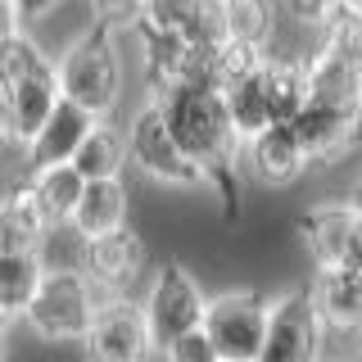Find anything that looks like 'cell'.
Returning <instances> with one entry per match:
<instances>
[{
	"instance_id": "obj_1",
	"label": "cell",
	"mask_w": 362,
	"mask_h": 362,
	"mask_svg": "<svg viewBox=\"0 0 362 362\" xmlns=\"http://www.w3.org/2000/svg\"><path fill=\"white\" fill-rule=\"evenodd\" d=\"M154 105L163 109L168 127L177 132V141L186 145V154L204 168V177L218 186L226 218L240 213V158H245V136L235 127L231 109H226L222 90L204 86H168L163 95H154Z\"/></svg>"
},
{
	"instance_id": "obj_2",
	"label": "cell",
	"mask_w": 362,
	"mask_h": 362,
	"mask_svg": "<svg viewBox=\"0 0 362 362\" xmlns=\"http://www.w3.org/2000/svg\"><path fill=\"white\" fill-rule=\"evenodd\" d=\"M54 68H59V86L68 100H77V105L95 113L113 109V100L122 90V64H118V50H113V37L105 23L95 32H86V37H77Z\"/></svg>"
},
{
	"instance_id": "obj_3",
	"label": "cell",
	"mask_w": 362,
	"mask_h": 362,
	"mask_svg": "<svg viewBox=\"0 0 362 362\" xmlns=\"http://www.w3.org/2000/svg\"><path fill=\"white\" fill-rule=\"evenodd\" d=\"M90 313H95V294H90V276L86 272H45L32 303L23 308L28 326L41 339H86Z\"/></svg>"
},
{
	"instance_id": "obj_4",
	"label": "cell",
	"mask_w": 362,
	"mask_h": 362,
	"mask_svg": "<svg viewBox=\"0 0 362 362\" xmlns=\"http://www.w3.org/2000/svg\"><path fill=\"white\" fill-rule=\"evenodd\" d=\"M267 313H272V303H263L254 290H226L218 299H209V308H204V331H209L218 358H226V362L263 358Z\"/></svg>"
},
{
	"instance_id": "obj_5",
	"label": "cell",
	"mask_w": 362,
	"mask_h": 362,
	"mask_svg": "<svg viewBox=\"0 0 362 362\" xmlns=\"http://www.w3.org/2000/svg\"><path fill=\"white\" fill-rule=\"evenodd\" d=\"M127 150H132V163L141 168L145 177H154V181H168V186H195V181H209L204 168L186 154V145L177 141V132L168 127L163 109H158L154 100L136 113V122L127 132Z\"/></svg>"
},
{
	"instance_id": "obj_6",
	"label": "cell",
	"mask_w": 362,
	"mask_h": 362,
	"mask_svg": "<svg viewBox=\"0 0 362 362\" xmlns=\"http://www.w3.org/2000/svg\"><path fill=\"white\" fill-rule=\"evenodd\" d=\"M86 354L105 358V362H132L141 354L154 349V331H150V308L132 303L127 294H109V299H95V313H90L86 326Z\"/></svg>"
},
{
	"instance_id": "obj_7",
	"label": "cell",
	"mask_w": 362,
	"mask_h": 362,
	"mask_svg": "<svg viewBox=\"0 0 362 362\" xmlns=\"http://www.w3.org/2000/svg\"><path fill=\"white\" fill-rule=\"evenodd\" d=\"M326 322L313 303V290L286 294L267 313V339H263V362H308L322 354Z\"/></svg>"
},
{
	"instance_id": "obj_8",
	"label": "cell",
	"mask_w": 362,
	"mask_h": 362,
	"mask_svg": "<svg viewBox=\"0 0 362 362\" xmlns=\"http://www.w3.org/2000/svg\"><path fill=\"white\" fill-rule=\"evenodd\" d=\"M290 122L299 132L308 163H339L362 145V105H317V100H308Z\"/></svg>"
},
{
	"instance_id": "obj_9",
	"label": "cell",
	"mask_w": 362,
	"mask_h": 362,
	"mask_svg": "<svg viewBox=\"0 0 362 362\" xmlns=\"http://www.w3.org/2000/svg\"><path fill=\"white\" fill-rule=\"evenodd\" d=\"M150 331H154V344L163 349L168 339H177L181 331L190 326H204V308H209V294L199 290V281L190 276L181 263H163L158 267V281H154V294H150Z\"/></svg>"
},
{
	"instance_id": "obj_10",
	"label": "cell",
	"mask_w": 362,
	"mask_h": 362,
	"mask_svg": "<svg viewBox=\"0 0 362 362\" xmlns=\"http://www.w3.org/2000/svg\"><path fill=\"white\" fill-rule=\"evenodd\" d=\"M145 272V240L132 231L127 222L113 226V231L90 235L86 245V276L90 286L109 290V294H127Z\"/></svg>"
},
{
	"instance_id": "obj_11",
	"label": "cell",
	"mask_w": 362,
	"mask_h": 362,
	"mask_svg": "<svg viewBox=\"0 0 362 362\" xmlns=\"http://www.w3.org/2000/svg\"><path fill=\"white\" fill-rule=\"evenodd\" d=\"M317 263H354L362 267V213L354 204H317L299 218Z\"/></svg>"
},
{
	"instance_id": "obj_12",
	"label": "cell",
	"mask_w": 362,
	"mask_h": 362,
	"mask_svg": "<svg viewBox=\"0 0 362 362\" xmlns=\"http://www.w3.org/2000/svg\"><path fill=\"white\" fill-rule=\"evenodd\" d=\"M313 303L322 313L326 331L362 335V267L354 263H317Z\"/></svg>"
},
{
	"instance_id": "obj_13",
	"label": "cell",
	"mask_w": 362,
	"mask_h": 362,
	"mask_svg": "<svg viewBox=\"0 0 362 362\" xmlns=\"http://www.w3.org/2000/svg\"><path fill=\"white\" fill-rule=\"evenodd\" d=\"M100 122V113L95 109H86V105H77V100H59V105L50 109V118L41 122V132L32 136V141H23L28 145V173L32 168H45V163H73V154H77V145L86 141V132Z\"/></svg>"
},
{
	"instance_id": "obj_14",
	"label": "cell",
	"mask_w": 362,
	"mask_h": 362,
	"mask_svg": "<svg viewBox=\"0 0 362 362\" xmlns=\"http://www.w3.org/2000/svg\"><path fill=\"white\" fill-rule=\"evenodd\" d=\"M245 158L254 168V177L272 181V186H286L308 168V154L299 145V132L294 122H267L263 132H254L245 141Z\"/></svg>"
},
{
	"instance_id": "obj_15",
	"label": "cell",
	"mask_w": 362,
	"mask_h": 362,
	"mask_svg": "<svg viewBox=\"0 0 362 362\" xmlns=\"http://www.w3.org/2000/svg\"><path fill=\"white\" fill-rule=\"evenodd\" d=\"M64 100V86H59V68L50 59L37 64L23 82L9 86V136L18 141H32L41 132V122L50 118V109Z\"/></svg>"
},
{
	"instance_id": "obj_16",
	"label": "cell",
	"mask_w": 362,
	"mask_h": 362,
	"mask_svg": "<svg viewBox=\"0 0 362 362\" xmlns=\"http://www.w3.org/2000/svg\"><path fill=\"white\" fill-rule=\"evenodd\" d=\"M141 28V68H145V86L154 95H163L168 86L181 82V64H186V50H190V37L177 28H158L150 18H136Z\"/></svg>"
},
{
	"instance_id": "obj_17",
	"label": "cell",
	"mask_w": 362,
	"mask_h": 362,
	"mask_svg": "<svg viewBox=\"0 0 362 362\" xmlns=\"http://www.w3.org/2000/svg\"><path fill=\"white\" fill-rule=\"evenodd\" d=\"M258 82H263L272 122H290L294 113L313 100V82H308V64H303V59L263 54V64H258Z\"/></svg>"
},
{
	"instance_id": "obj_18",
	"label": "cell",
	"mask_w": 362,
	"mask_h": 362,
	"mask_svg": "<svg viewBox=\"0 0 362 362\" xmlns=\"http://www.w3.org/2000/svg\"><path fill=\"white\" fill-rule=\"evenodd\" d=\"M308 64V82L317 105H358V82H354V59L335 45H326L317 37V45L303 54Z\"/></svg>"
},
{
	"instance_id": "obj_19",
	"label": "cell",
	"mask_w": 362,
	"mask_h": 362,
	"mask_svg": "<svg viewBox=\"0 0 362 362\" xmlns=\"http://www.w3.org/2000/svg\"><path fill=\"white\" fill-rule=\"evenodd\" d=\"M127 209H132V199H127V186L118 177H90L82 186L77 209H73V222L86 235H100V231H113V226L127 222Z\"/></svg>"
},
{
	"instance_id": "obj_20",
	"label": "cell",
	"mask_w": 362,
	"mask_h": 362,
	"mask_svg": "<svg viewBox=\"0 0 362 362\" xmlns=\"http://www.w3.org/2000/svg\"><path fill=\"white\" fill-rule=\"evenodd\" d=\"M28 186H32V195L41 204L45 222H64V218H73L86 177L77 173L73 163H45V168H32L28 173Z\"/></svg>"
},
{
	"instance_id": "obj_21",
	"label": "cell",
	"mask_w": 362,
	"mask_h": 362,
	"mask_svg": "<svg viewBox=\"0 0 362 362\" xmlns=\"http://www.w3.org/2000/svg\"><path fill=\"white\" fill-rule=\"evenodd\" d=\"M41 231H45V213H41L37 195H32L28 177H23L0 199V249H37Z\"/></svg>"
},
{
	"instance_id": "obj_22",
	"label": "cell",
	"mask_w": 362,
	"mask_h": 362,
	"mask_svg": "<svg viewBox=\"0 0 362 362\" xmlns=\"http://www.w3.org/2000/svg\"><path fill=\"white\" fill-rule=\"evenodd\" d=\"M127 158H132L127 136H118V127H109V122H95V127L86 132V141L77 145L73 168L86 181L90 177H122V163H127Z\"/></svg>"
},
{
	"instance_id": "obj_23",
	"label": "cell",
	"mask_w": 362,
	"mask_h": 362,
	"mask_svg": "<svg viewBox=\"0 0 362 362\" xmlns=\"http://www.w3.org/2000/svg\"><path fill=\"white\" fill-rule=\"evenodd\" d=\"M45 276L37 249H0V303L9 308V317H18L32 303Z\"/></svg>"
},
{
	"instance_id": "obj_24",
	"label": "cell",
	"mask_w": 362,
	"mask_h": 362,
	"mask_svg": "<svg viewBox=\"0 0 362 362\" xmlns=\"http://www.w3.org/2000/svg\"><path fill=\"white\" fill-rule=\"evenodd\" d=\"M86 245H90V235L73 218L45 222V231L37 240V258L45 272H86Z\"/></svg>"
},
{
	"instance_id": "obj_25",
	"label": "cell",
	"mask_w": 362,
	"mask_h": 362,
	"mask_svg": "<svg viewBox=\"0 0 362 362\" xmlns=\"http://www.w3.org/2000/svg\"><path fill=\"white\" fill-rule=\"evenodd\" d=\"M226 95V109H231L235 127H240V136L249 141L254 132H263L272 122V109H267V95H263V82H258V68L249 77H240L231 90H222Z\"/></svg>"
},
{
	"instance_id": "obj_26",
	"label": "cell",
	"mask_w": 362,
	"mask_h": 362,
	"mask_svg": "<svg viewBox=\"0 0 362 362\" xmlns=\"http://www.w3.org/2000/svg\"><path fill=\"white\" fill-rule=\"evenodd\" d=\"M222 5H226V28H231V37L267 45L272 28H276V0H222Z\"/></svg>"
},
{
	"instance_id": "obj_27",
	"label": "cell",
	"mask_w": 362,
	"mask_h": 362,
	"mask_svg": "<svg viewBox=\"0 0 362 362\" xmlns=\"http://www.w3.org/2000/svg\"><path fill=\"white\" fill-rule=\"evenodd\" d=\"M37 64H45V54H41V45L28 37V32H9L5 41H0V77H5L9 86L14 82H23V77L32 73Z\"/></svg>"
},
{
	"instance_id": "obj_28",
	"label": "cell",
	"mask_w": 362,
	"mask_h": 362,
	"mask_svg": "<svg viewBox=\"0 0 362 362\" xmlns=\"http://www.w3.org/2000/svg\"><path fill=\"white\" fill-rule=\"evenodd\" d=\"M199 5H204V0H145V14L141 18L158 23V28H177V32H186V37H190Z\"/></svg>"
},
{
	"instance_id": "obj_29",
	"label": "cell",
	"mask_w": 362,
	"mask_h": 362,
	"mask_svg": "<svg viewBox=\"0 0 362 362\" xmlns=\"http://www.w3.org/2000/svg\"><path fill=\"white\" fill-rule=\"evenodd\" d=\"M163 354L173 362H218V349H213V339L204 326H190V331H181L177 339H168Z\"/></svg>"
},
{
	"instance_id": "obj_30",
	"label": "cell",
	"mask_w": 362,
	"mask_h": 362,
	"mask_svg": "<svg viewBox=\"0 0 362 362\" xmlns=\"http://www.w3.org/2000/svg\"><path fill=\"white\" fill-rule=\"evenodd\" d=\"M90 5H95V18L105 28H127L145 14V0H90Z\"/></svg>"
},
{
	"instance_id": "obj_31",
	"label": "cell",
	"mask_w": 362,
	"mask_h": 362,
	"mask_svg": "<svg viewBox=\"0 0 362 362\" xmlns=\"http://www.w3.org/2000/svg\"><path fill=\"white\" fill-rule=\"evenodd\" d=\"M281 5H286L299 23H308V28H322V23L335 14L339 0H281Z\"/></svg>"
},
{
	"instance_id": "obj_32",
	"label": "cell",
	"mask_w": 362,
	"mask_h": 362,
	"mask_svg": "<svg viewBox=\"0 0 362 362\" xmlns=\"http://www.w3.org/2000/svg\"><path fill=\"white\" fill-rule=\"evenodd\" d=\"M14 5H18L23 23H32V18H45V14H50L54 5H59V0H14Z\"/></svg>"
},
{
	"instance_id": "obj_33",
	"label": "cell",
	"mask_w": 362,
	"mask_h": 362,
	"mask_svg": "<svg viewBox=\"0 0 362 362\" xmlns=\"http://www.w3.org/2000/svg\"><path fill=\"white\" fill-rule=\"evenodd\" d=\"M0 136H9V82L0 77Z\"/></svg>"
},
{
	"instance_id": "obj_34",
	"label": "cell",
	"mask_w": 362,
	"mask_h": 362,
	"mask_svg": "<svg viewBox=\"0 0 362 362\" xmlns=\"http://www.w3.org/2000/svg\"><path fill=\"white\" fill-rule=\"evenodd\" d=\"M354 82H358V105H362V54L354 59Z\"/></svg>"
},
{
	"instance_id": "obj_35",
	"label": "cell",
	"mask_w": 362,
	"mask_h": 362,
	"mask_svg": "<svg viewBox=\"0 0 362 362\" xmlns=\"http://www.w3.org/2000/svg\"><path fill=\"white\" fill-rule=\"evenodd\" d=\"M349 204H354V209L362 213V181H358V186H354V195H349Z\"/></svg>"
},
{
	"instance_id": "obj_36",
	"label": "cell",
	"mask_w": 362,
	"mask_h": 362,
	"mask_svg": "<svg viewBox=\"0 0 362 362\" xmlns=\"http://www.w3.org/2000/svg\"><path fill=\"white\" fill-rule=\"evenodd\" d=\"M5 322H9V308H5V303H0V335H5Z\"/></svg>"
},
{
	"instance_id": "obj_37",
	"label": "cell",
	"mask_w": 362,
	"mask_h": 362,
	"mask_svg": "<svg viewBox=\"0 0 362 362\" xmlns=\"http://www.w3.org/2000/svg\"><path fill=\"white\" fill-rule=\"evenodd\" d=\"M339 5H349V9H362V0H339Z\"/></svg>"
},
{
	"instance_id": "obj_38",
	"label": "cell",
	"mask_w": 362,
	"mask_h": 362,
	"mask_svg": "<svg viewBox=\"0 0 362 362\" xmlns=\"http://www.w3.org/2000/svg\"><path fill=\"white\" fill-rule=\"evenodd\" d=\"M0 5H5V0H0Z\"/></svg>"
}]
</instances>
